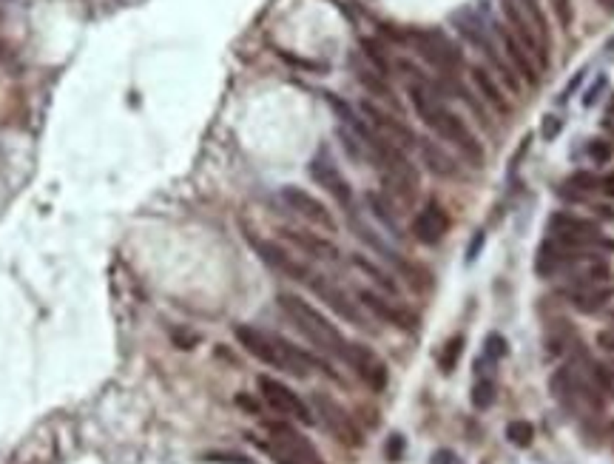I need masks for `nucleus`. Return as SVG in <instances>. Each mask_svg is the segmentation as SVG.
<instances>
[{"mask_svg": "<svg viewBox=\"0 0 614 464\" xmlns=\"http://www.w3.org/2000/svg\"><path fill=\"white\" fill-rule=\"evenodd\" d=\"M407 95H410V103L418 114V120L427 123L441 140L453 143L466 162H472L475 168L484 166V148L478 143V137L469 131V126L458 117L455 111H450L441 100V91L433 86V83H410L407 86Z\"/></svg>", "mask_w": 614, "mask_h": 464, "instance_id": "f257e3e1", "label": "nucleus"}, {"mask_svg": "<svg viewBox=\"0 0 614 464\" xmlns=\"http://www.w3.org/2000/svg\"><path fill=\"white\" fill-rule=\"evenodd\" d=\"M233 336L253 359H259L268 367L281 370V374H290L296 379H307L310 370L321 367L327 376H333V370H330L327 365H321L316 356H310L307 351H301V347H296L293 342H288L279 334H268L262 328H253V325H236Z\"/></svg>", "mask_w": 614, "mask_h": 464, "instance_id": "f03ea898", "label": "nucleus"}, {"mask_svg": "<svg viewBox=\"0 0 614 464\" xmlns=\"http://www.w3.org/2000/svg\"><path fill=\"white\" fill-rule=\"evenodd\" d=\"M276 305H279L281 313H285V316L293 322V328H296L307 342H310L313 347H319L321 354L336 356V359L344 362L350 342L344 339V334H341L319 308H313L310 302H304V299L296 296V293H279V296H276Z\"/></svg>", "mask_w": 614, "mask_h": 464, "instance_id": "7ed1b4c3", "label": "nucleus"}, {"mask_svg": "<svg viewBox=\"0 0 614 464\" xmlns=\"http://www.w3.org/2000/svg\"><path fill=\"white\" fill-rule=\"evenodd\" d=\"M546 231L549 237L563 242V245H572V248H583V251H614V242L603 237V231L597 222L592 220H583L577 214H569V211H557L549 217L546 222Z\"/></svg>", "mask_w": 614, "mask_h": 464, "instance_id": "20e7f679", "label": "nucleus"}, {"mask_svg": "<svg viewBox=\"0 0 614 464\" xmlns=\"http://www.w3.org/2000/svg\"><path fill=\"white\" fill-rule=\"evenodd\" d=\"M401 43H407L410 49L421 57L427 60L430 66H435L438 72H458V68L464 66V57L461 52L455 49V43L450 37H444L441 32H433V29H407L395 35Z\"/></svg>", "mask_w": 614, "mask_h": 464, "instance_id": "39448f33", "label": "nucleus"}, {"mask_svg": "<svg viewBox=\"0 0 614 464\" xmlns=\"http://www.w3.org/2000/svg\"><path fill=\"white\" fill-rule=\"evenodd\" d=\"M256 385H259V396H262L265 405H268L270 410H276L279 416L293 419V422H301V425H313V422H316L313 410L307 407V405L299 399V393L290 390L285 382H279V379H273V376H259Z\"/></svg>", "mask_w": 614, "mask_h": 464, "instance_id": "423d86ee", "label": "nucleus"}, {"mask_svg": "<svg viewBox=\"0 0 614 464\" xmlns=\"http://www.w3.org/2000/svg\"><path fill=\"white\" fill-rule=\"evenodd\" d=\"M313 410L319 416V422L327 427V433L336 438V442H341L344 447H362L364 438H362V430L356 427V422L350 419V413L336 402L330 399L327 393H313Z\"/></svg>", "mask_w": 614, "mask_h": 464, "instance_id": "0eeeda50", "label": "nucleus"}, {"mask_svg": "<svg viewBox=\"0 0 614 464\" xmlns=\"http://www.w3.org/2000/svg\"><path fill=\"white\" fill-rule=\"evenodd\" d=\"M359 111H362V117H364V123L382 137V140H387V143H393L395 148H415L418 146V137H415V131L404 123V120H398L395 114H390V111H384V108H379L375 103H370V100H364L362 106H359Z\"/></svg>", "mask_w": 614, "mask_h": 464, "instance_id": "6e6552de", "label": "nucleus"}, {"mask_svg": "<svg viewBox=\"0 0 614 464\" xmlns=\"http://www.w3.org/2000/svg\"><path fill=\"white\" fill-rule=\"evenodd\" d=\"M304 285L310 288L330 311H336L341 319H347L350 325H356V328H367V316L362 313L359 302H353L350 293H347L341 285H336L333 280H327V276L319 273V271H313V273H310V280H307Z\"/></svg>", "mask_w": 614, "mask_h": 464, "instance_id": "1a4fd4ad", "label": "nucleus"}, {"mask_svg": "<svg viewBox=\"0 0 614 464\" xmlns=\"http://www.w3.org/2000/svg\"><path fill=\"white\" fill-rule=\"evenodd\" d=\"M248 242L253 245L256 257L262 260L268 268H273L276 273L288 276V280H296V282H301V285L310 280L313 268L307 265V262H301L299 257H293V253L285 251L281 245H276V242H270V240H262V237H253V234H248Z\"/></svg>", "mask_w": 614, "mask_h": 464, "instance_id": "9d476101", "label": "nucleus"}, {"mask_svg": "<svg viewBox=\"0 0 614 464\" xmlns=\"http://www.w3.org/2000/svg\"><path fill=\"white\" fill-rule=\"evenodd\" d=\"M344 362H347L353 370H356V376H359L373 393H384V390H387L390 370H387V365L382 362V356L375 354L373 347L359 345V342H350Z\"/></svg>", "mask_w": 614, "mask_h": 464, "instance_id": "9b49d317", "label": "nucleus"}, {"mask_svg": "<svg viewBox=\"0 0 614 464\" xmlns=\"http://www.w3.org/2000/svg\"><path fill=\"white\" fill-rule=\"evenodd\" d=\"M279 197L304 222H310L321 231H336V217L327 211V205L321 200H316L313 194H307L304 188H299V185H285V188L279 191Z\"/></svg>", "mask_w": 614, "mask_h": 464, "instance_id": "f8f14e48", "label": "nucleus"}, {"mask_svg": "<svg viewBox=\"0 0 614 464\" xmlns=\"http://www.w3.org/2000/svg\"><path fill=\"white\" fill-rule=\"evenodd\" d=\"M359 299H362V305H364L375 319H382V322L393 325V328H398V331L413 334V331L418 328V316H415L413 311H407L404 305L393 302V299H387V296L379 293V291L362 288V291H359Z\"/></svg>", "mask_w": 614, "mask_h": 464, "instance_id": "ddd939ff", "label": "nucleus"}, {"mask_svg": "<svg viewBox=\"0 0 614 464\" xmlns=\"http://www.w3.org/2000/svg\"><path fill=\"white\" fill-rule=\"evenodd\" d=\"M307 174H310V180L319 185V188H324L339 205L353 208V188H350V182L344 180V174L336 168L333 160H327L324 154L313 157L310 162H307Z\"/></svg>", "mask_w": 614, "mask_h": 464, "instance_id": "4468645a", "label": "nucleus"}, {"mask_svg": "<svg viewBox=\"0 0 614 464\" xmlns=\"http://www.w3.org/2000/svg\"><path fill=\"white\" fill-rule=\"evenodd\" d=\"M265 430H268V442L270 445H276V447H281L285 453H290L293 458H299L301 464H324V458L319 456V450L307 442V438L296 430V427H290V425H285V422H265Z\"/></svg>", "mask_w": 614, "mask_h": 464, "instance_id": "2eb2a0df", "label": "nucleus"}, {"mask_svg": "<svg viewBox=\"0 0 614 464\" xmlns=\"http://www.w3.org/2000/svg\"><path fill=\"white\" fill-rule=\"evenodd\" d=\"M446 234H450V214L435 200H430L413 220V237L421 245H438Z\"/></svg>", "mask_w": 614, "mask_h": 464, "instance_id": "dca6fc26", "label": "nucleus"}, {"mask_svg": "<svg viewBox=\"0 0 614 464\" xmlns=\"http://www.w3.org/2000/svg\"><path fill=\"white\" fill-rule=\"evenodd\" d=\"M281 234H285V240H290L301 253H307V257H313L319 262H327V265H339L341 262V248L333 240H327L321 234H313V231H301V228H285Z\"/></svg>", "mask_w": 614, "mask_h": 464, "instance_id": "f3484780", "label": "nucleus"}, {"mask_svg": "<svg viewBox=\"0 0 614 464\" xmlns=\"http://www.w3.org/2000/svg\"><path fill=\"white\" fill-rule=\"evenodd\" d=\"M501 40H504V49H506V57H509V63H512V68L517 75H521L529 86H537V63H535V57L526 52V46L517 40L512 32H501Z\"/></svg>", "mask_w": 614, "mask_h": 464, "instance_id": "a211bd4d", "label": "nucleus"}, {"mask_svg": "<svg viewBox=\"0 0 614 464\" xmlns=\"http://www.w3.org/2000/svg\"><path fill=\"white\" fill-rule=\"evenodd\" d=\"M563 296L580 311V313H597L606 308V302L614 296L608 285H586V288H566Z\"/></svg>", "mask_w": 614, "mask_h": 464, "instance_id": "6ab92c4d", "label": "nucleus"}, {"mask_svg": "<svg viewBox=\"0 0 614 464\" xmlns=\"http://www.w3.org/2000/svg\"><path fill=\"white\" fill-rule=\"evenodd\" d=\"M418 154L424 160V166H427L435 177H444V180H455L458 177V162L446 154L441 146H435L433 140H418Z\"/></svg>", "mask_w": 614, "mask_h": 464, "instance_id": "aec40b11", "label": "nucleus"}, {"mask_svg": "<svg viewBox=\"0 0 614 464\" xmlns=\"http://www.w3.org/2000/svg\"><path fill=\"white\" fill-rule=\"evenodd\" d=\"M364 202H367V208H370V214L382 222V228H384V231H390L393 237H398V240H401V222H398V211H395V205L390 202V197H387V194H379V191H370V194L364 197Z\"/></svg>", "mask_w": 614, "mask_h": 464, "instance_id": "412c9836", "label": "nucleus"}, {"mask_svg": "<svg viewBox=\"0 0 614 464\" xmlns=\"http://www.w3.org/2000/svg\"><path fill=\"white\" fill-rule=\"evenodd\" d=\"M350 265L356 268L359 273H364L367 280H373V282L379 285L384 293H393V296L398 293V282L393 280V273H387L384 268H379V265H375L373 260H367L364 253H353V257H350Z\"/></svg>", "mask_w": 614, "mask_h": 464, "instance_id": "4be33fe9", "label": "nucleus"}, {"mask_svg": "<svg viewBox=\"0 0 614 464\" xmlns=\"http://www.w3.org/2000/svg\"><path fill=\"white\" fill-rule=\"evenodd\" d=\"M356 80L370 91L373 97H379V100H384V103H390L393 108H398V100H395V95H393V88H390V83H387V77L384 75H379L375 68H356Z\"/></svg>", "mask_w": 614, "mask_h": 464, "instance_id": "5701e85b", "label": "nucleus"}, {"mask_svg": "<svg viewBox=\"0 0 614 464\" xmlns=\"http://www.w3.org/2000/svg\"><path fill=\"white\" fill-rule=\"evenodd\" d=\"M472 83H475V88L481 91V97H484L492 108H498V111H504V114L509 111V103H506V97H504L501 86L489 77V72H484V68H472Z\"/></svg>", "mask_w": 614, "mask_h": 464, "instance_id": "b1692460", "label": "nucleus"}, {"mask_svg": "<svg viewBox=\"0 0 614 464\" xmlns=\"http://www.w3.org/2000/svg\"><path fill=\"white\" fill-rule=\"evenodd\" d=\"M362 49H364V57L370 60V66L375 68L379 75H390V68H393V60H390V55L384 52V46L379 43V40H373V37H364L362 40Z\"/></svg>", "mask_w": 614, "mask_h": 464, "instance_id": "393cba45", "label": "nucleus"}, {"mask_svg": "<svg viewBox=\"0 0 614 464\" xmlns=\"http://www.w3.org/2000/svg\"><path fill=\"white\" fill-rule=\"evenodd\" d=\"M517 3H521V12L526 14L529 26H532L535 35L540 37V43L546 46V40H549V29H546V17H543V9L537 6V0H517Z\"/></svg>", "mask_w": 614, "mask_h": 464, "instance_id": "a878e982", "label": "nucleus"}, {"mask_svg": "<svg viewBox=\"0 0 614 464\" xmlns=\"http://www.w3.org/2000/svg\"><path fill=\"white\" fill-rule=\"evenodd\" d=\"M461 351H464V336L446 339V345L441 347V354H438V365H441L444 374H453V370H455V365L461 359Z\"/></svg>", "mask_w": 614, "mask_h": 464, "instance_id": "bb28decb", "label": "nucleus"}, {"mask_svg": "<svg viewBox=\"0 0 614 464\" xmlns=\"http://www.w3.org/2000/svg\"><path fill=\"white\" fill-rule=\"evenodd\" d=\"M506 438L515 447H529L532 438H535V425L526 422V419H515V422L506 425Z\"/></svg>", "mask_w": 614, "mask_h": 464, "instance_id": "cd10ccee", "label": "nucleus"}, {"mask_svg": "<svg viewBox=\"0 0 614 464\" xmlns=\"http://www.w3.org/2000/svg\"><path fill=\"white\" fill-rule=\"evenodd\" d=\"M566 188H572V191H575V197H583V194L600 191V177H595L592 171H575L569 180H566Z\"/></svg>", "mask_w": 614, "mask_h": 464, "instance_id": "c85d7f7f", "label": "nucleus"}, {"mask_svg": "<svg viewBox=\"0 0 614 464\" xmlns=\"http://www.w3.org/2000/svg\"><path fill=\"white\" fill-rule=\"evenodd\" d=\"M495 399H498V387H495L492 379H481L475 387H472V405H475L478 410H489L495 405Z\"/></svg>", "mask_w": 614, "mask_h": 464, "instance_id": "c756f323", "label": "nucleus"}, {"mask_svg": "<svg viewBox=\"0 0 614 464\" xmlns=\"http://www.w3.org/2000/svg\"><path fill=\"white\" fill-rule=\"evenodd\" d=\"M506 351H509V345H506V339H504L501 334H489V336H486V342H484V354H486L489 362L504 359Z\"/></svg>", "mask_w": 614, "mask_h": 464, "instance_id": "7c9ffc66", "label": "nucleus"}, {"mask_svg": "<svg viewBox=\"0 0 614 464\" xmlns=\"http://www.w3.org/2000/svg\"><path fill=\"white\" fill-rule=\"evenodd\" d=\"M611 154H614V148H611V143L608 140H592L588 143V157H592L597 166H603V162H608L611 160Z\"/></svg>", "mask_w": 614, "mask_h": 464, "instance_id": "2f4dec72", "label": "nucleus"}, {"mask_svg": "<svg viewBox=\"0 0 614 464\" xmlns=\"http://www.w3.org/2000/svg\"><path fill=\"white\" fill-rule=\"evenodd\" d=\"M404 447H407L404 436H401V433H393V436L387 438V445H384V453H387L390 461H401V458H404Z\"/></svg>", "mask_w": 614, "mask_h": 464, "instance_id": "473e14b6", "label": "nucleus"}, {"mask_svg": "<svg viewBox=\"0 0 614 464\" xmlns=\"http://www.w3.org/2000/svg\"><path fill=\"white\" fill-rule=\"evenodd\" d=\"M256 445L262 447V450H265V453H268V456H270L276 464H301L299 458H293L290 453H285L281 447H276V445H270V442H259V438H256Z\"/></svg>", "mask_w": 614, "mask_h": 464, "instance_id": "72a5a7b5", "label": "nucleus"}, {"mask_svg": "<svg viewBox=\"0 0 614 464\" xmlns=\"http://www.w3.org/2000/svg\"><path fill=\"white\" fill-rule=\"evenodd\" d=\"M205 461H214V464H253L250 458L236 456V453H208Z\"/></svg>", "mask_w": 614, "mask_h": 464, "instance_id": "f704fd0d", "label": "nucleus"}, {"mask_svg": "<svg viewBox=\"0 0 614 464\" xmlns=\"http://www.w3.org/2000/svg\"><path fill=\"white\" fill-rule=\"evenodd\" d=\"M555 6V14L560 20V26H572V9H569V0H552Z\"/></svg>", "mask_w": 614, "mask_h": 464, "instance_id": "c9c22d12", "label": "nucleus"}, {"mask_svg": "<svg viewBox=\"0 0 614 464\" xmlns=\"http://www.w3.org/2000/svg\"><path fill=\"white\" fill-rule=\"evenodd\" d=\"M484 242H486V237H484V234H481V231H478V234H475V237H472L469 248H466V262H475V260H478V251L484 248Z\"/></svg>", "mask_w": 614, "mask_h": 464, "instance_id": "e433bc0d", "label": "nucleus"}, {"mask_svg": "<svg viewBox=\"0 0 614 464\" xmlns=\"http://www.w3.org/2000/svg\"><path fill=\"white\" fill-rule=\"evenodd\" d=\"M603 88H606V77H597V83H595L592 88H588V91H586V97H583V103H586V106H595V103H597V95H600V91H603Z\"/></svg>", "mask_w": 614, "mask_h": 464, "instance_id": "4c0bfd02", "label": "nucleus"}, {"mask_svg": "<svg viewBox=\"0 0 614 464\" xmlns=\"http://www.w3.org/2000/svg\"><path fill=\"white\" fill-rule=\"evenodd\" d=\"M236 405H239L242 410H248V413H253V416H259V402L250 399V396H245V393H239V396H236Z\"/></svg>", "mask_w": 614, "mask_h": 464, "instance_id": "58836bf2", "label": "nucleus"}, {"mask_svg": "<svg viewBox=\"0 0 614 464\" xmlns=\"http://www.w3.org/2000/svg\"><path fill=\"white\" fill-rule=\"evenodd\" d=\"M560 134V120L557 117H546V123H543V137H557Z\"/></svg>", "mask_w": 614, "mask_h": 464, "instance_id": "ea45409f", "label": "nucleus"}, {"mask_svg": "<svg viewBox=\"0 0 614 464\" xmlns=\"http://www.w3.org/2000/svg\"><path fill=\"white\" fill-rule=\"evenodd\" d=\"M600 191H603L606 197H614V174L600 177Z\"/></svg>", "mask_w": 614, "mask_h": 464, "instance_id": "a19ab883", "label": "nucleus"}, {"mask_svg": "<svg viewBox=\"0 0 614 464\" xmlns=\"http://www.w3.org/2000/svg\"><path fill=\"white\" fill-rule=\"evenodd\" d=\"M455 461V456L450 453V450H438L435 456H433V464H453Z\"/></svg>", "mask_w": 614, "mask_h": 464, "instance_id": "79ce46f5", "label": "nucleus"}, {"mask_svg": "<svg viewBox=\"0 0 614 464\" xmlns=\"http://www.w3.org/2000/svg\"><path fill=\"white\" fill-rule=\"evenodd\" d=\"M597 3H600L606 12H614V0H597Z\"/></svg>", "mask_w": 614, "mask_h": 464, "instance_id": "37998d69", "label": "nucleus"}, {"mask_svg": "<svg viewBox=\"0 0 614 464\" xmlns=\"http://www.w3.org/2000/svg\"><path fill=\"white\" fill-rule=\"evenodd\" d=\"M608 120L614 123V97H611V103H608Z\"/></svg>", "mask_w": 614, "mask_h": 464, "instance_id": "c03bdc74", "label": "nucleus"}]
</instances>
